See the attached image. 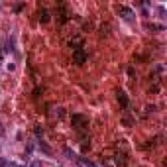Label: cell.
Returning <instances> with one entry per match:
<instances>
[{
  "instance_id": "cell-1",
  "label": "cell",
  "mask_w": 167,
  "mask_h": 167,
  "mask_svg": "<svg viewBox=\"0 0 167 167\" xmlns=\"http://www.w3.org/2000/svg\"><path fill=\"white\" fill-rule=\"evenodd\" d=\"M73 61H75L77 65H85L86 63V53H85V49H75L73 51Z\"/></svg>"
},
{
  "instance_id": "cell-13",
  "label": "cell",
  "mask_w": 167,
  "mask_h": 167,
  "mask_svg": "<svg viewBox=\"0 0 167 167\" xmlns=\"http://www.w3.org/2000/svg\"><path fill=\"white\" fill-rule=\"evenodd\" d=\"M39 150H41V151H45V153H51V150H49V147L43 144V140H39Z\"/></svg>"
},
{
  "instance_id": "cell-9",
  "label": "cell",
  "mask_w": 167,
  "mask_h": 167,
  "mask_svg": "<svg viewBox=\"0 0 167 167\" xmlns=\"http://www.w3.org/2000/svg\"><path fill=\"white\" fill-rule=\"evenodd\" d=\"M122 124H124V126H132L134 124V118H132V116H122Z\"/></svg>"
},
{
  "instance_id": "cell-11",
  "label": "cell",
  "mask_w": 167,
  "mask_h": 167,
  "mask_svg": "<svg viewBox=\"0 0 167 167\" xmlns=\"http://www.w3.org/2000/svg\"><path fill=\"white\" fill-rule=\"evenodd\" d=\"M55 114H57V118H59V120H61V118H65V108L57 106V108H55Z\"/></svg>"
},
{
  "instance_id": "cell-10",
  "label": "cell",
  "mask_w": 167,
  "mask_h": 167,
  "mask_svg": "<svg viewBox=\"0 0 167 167\" xmlns=\"http://www.w3.org/2000/svg\"><path fill=\"white\" fill-rule=\"evenodd\" d=\"M163 71H165L163 65H155V67H153V71H151V75L155 77V75H159V73H163Z\"/></svg>"
},
{
  "instance_id": "cell-6",
  "label": "cell",
  "mask_w": 167,
  "mask_h": 167,
  "mask_svg": "<svg viewBox=\"0 0 167 167\" xmlns=\"http://www.w3.org/2000/svg\"><path fill=\"white\" fill-rule=\"evenodd\" d=\"M39 22L41 24H47L49 22V12L47 10H39Z\"/></svg>"
},
{
  "instance_id": "cell-8",
  "label": "cell",
  "mask_w": 167,
  "mask_h": 167,
  "mask_svg": "<svg viewBox=\"0 0 167 167\" xmlns=\"http://www.w3.org/2000/svg\"><path fill=\"white\" fill-rule=\"evenodd\" d=\"M59 18H61V22H67L69 20V14H67V10H65V6L61 4V12H59Z\"/></svg>"
},
{
  "instance_id": "cell-4",
  "label": "cell",
  "mask_w": 167,
  "mask_h": 167,
  "mask_svg": "<svg viewBox=\"0 0 167 167\" xmlns=\"http://www.w3.org/2000/svg\"><path fill=\"white\" fill-rule=\"evenodd\" d=\"M118 102H120L124 108H128L130 100H128V96H126V92H124V90H118Z\"/></svg>"
},
{
  "instance_id": "cell-14",
  "label": "cell",
  "mask_w": 167,
  "mask_h": 167,
  "mask_svg": "<svg viewBox=\"0 0 167 167\" xmlns=\"http://www.w3.org/2000/svg\"><path fill=\"white\" fill-rule=\"evenodd\" d=\"M65 155L69 157V159H77V155H75V153H73V151L69 150V147H65Z\"/></svg>"
},
{
  "instance_id": "cell-15",
  "label": "cell",
  "mask_w": 167,
  "mask_h": 167,
  "mask_svg": "<svg viewBox=\"0 0 167 167\" xmlns=\"http://www.w3.org/2000/svg\"><path fill=\"white\" fill-rule=\"evenodd\" d=\"M35 136H38V138H39V140L43 138V130H41L39 126H35Z\"/></svg>"
},
{
  "instance_id": "cell-7",
  "label": "cell",
  "mask_w": 167,
  "mask_h": 167,
  "mask_svg": "<svg viewBox=\"0 0 167 167\" xmlns=\"http://www.w3.org/2000/svg\"><path fill=\"white\" fill-rule=\"evenodd\" d=\"M77 161L81 165H85V167H98V165H95L92 161H89V159H85V157H77Z\"/></svg>"
},
{
  "instance_id": "cell-5",
  "label": "cell",
  "mask_w": 167,
  "mask_h": 167,
  "mask_svg": "<svg viewBox=\"0 0 167 167\" xmlns=\"http://www.w3.org/2000/svg\"><path fill=\"white\" fill-rule=\"evenodd\" d=\"M69 43H71V47H73V51H75V49H81V47H83V39H81V38H79V35H77V38H73V39H71Z\"/></svg>"
},
{
  "instance_id": "cell-17",
  "label": "cell",
  "mask_w": 167,
  "mask_h": 167,
  "mask_svg": "<svg viewBox=\"0 0 167 167\" xmlns=\"http://www.w3.org/2000/svg\"><path fill=\"white\" fill-rule=\"evenodd\" d=\"M30 167H41V161H38V159H34V161L30 163Z\"/></svg>"
},
{
  "instance_id": "cell-18",
  "label": "cell",
  "mask_w": 167,
  "mask_h": 167,
  "mask_svg": "<svg viewBox=\"0 0 167 167\" xmlns=\"http://www.w3.org/2000/svg\"><path fill=\"white\" fill-rule=\"evenodd\" d=\"M0 136H4V128H2V124H0Z\"/></svg>"
},
{
  "instance_id": "cell-2",
  "label": "cell",
  "mask_w": 167,
  "mask_h": 167,
  "mask_svg": "<svg viewBox=\"0 0 167 167\" xmlns=\"http://www.w3.org/2000/svg\"><path fill=\"white\" fill-rule=\"evenodd\" d=\"M118 12H120V16L122 18H124V20H128V22H132L134 20V10L132 8H128V6H120V8H118Z\"/></svg>"
},
{
  "instance_id": "cell-3",
  "label": "cell",
  "mask_w": 167,
  "mask_h": 167,
  "mask_svg": "<svg viewBox=\"0 0 167 167\" xmlns=\"http://www.w3.org/2000/svg\"><path fill=\"white\" fill-rule=\"evenodd\" d=\"M73 126H75L77 130H83L86 128V118L81 114H73Z\"/></svg>"
},
{
  "instance_id": "cell-16",
  "label": "cell",
  "mask_w": 167,
  "mask_h": 167,
  "mask_svg": "<svg viewBox=\"0 0 167 167\" xmlns=\"http://www.w3.org/2000/svg\"><path fill=\"white\" fill-rule=\"evenodd\" d=\"M0 167H10V161H6L4 157H0Z\"/></svg>"
},
{
  "instance_id": "cell-12",
  "label": "cell",
  "mask_w": 167,
  "mask_h": 167,
  "mask_svg": "<svg viewBox=\"0 0 167 167\" xmlns=\"http://www.w3.org/2000/svg\"><path fill=\"white\" fill-rule=\"evenodd\" d=\"M116 163H118L120 167L126 163V155H124V153H120V155H116Z\"/></svg>"
}]
</instances>
